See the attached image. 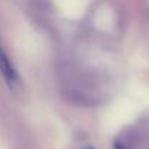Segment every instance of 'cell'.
Wrapping results in <instances>:
<instances>
[{
	"label": "cell",
	"instance_id": "cell-1",
	"mask_svg": "<svg viewBox=\"0 0 149 149\" xmlns=\"http://www.w3.org/2000/svg\"><path fill=\"white\" fill-rule=\"evenodd\" d=\"M0 73L3 74V78L6 79V82L9 85H13L18 82V73L15 66L12 64L10 58L8 57V54L5 53V50L0 45Z\"/></svg>",
	"mask_w": 149,
	"mask_h": 149
},
{
	"label": "cell",
	"instance_id": "cell-2",
	"mask_svg": "<svg viewBox=\"0 0 149 149\" xmlns=\"http://www.w3.org/2000/svg\"><path fill=\"white\" fill-rule=\"evenodd\" d=\"M114 149H124V148H123V145L120 142H116L114 143Z\"/></svg>",
	"mask_w": 149,
	"mask_h": 149
},
{
	"label": "cell",
	"instance_id": "cell-3",
	"mask_svg": "<svg viewBox=\"0 0 149 149\" xmlns=\"http://www.w3.org/2000/svg\"><path fill=\"white\" fill-rule=\"evenodd\" d=\"M85 149H94V148H85Z\"/></svg>",
	"mask_w": 149,
	"mask_h": 149
}]
</instances>
